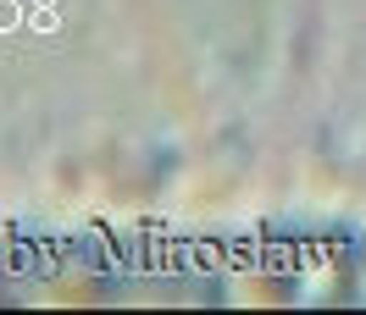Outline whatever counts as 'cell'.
<instances>
[{
    "label": "cell",
    "instance_id": "6da1fadb",
    "mask_svg": "<svg viewBox=\"0 0 366 315\" xmlns=\"http://www.w3.org/2000/svg\"><path fill=\"white\" fill-rule=\"evenodd\" d=\"M28 33H45V39H50V33H56V28H61V6H28Z\"/></svg>",
    "mask_w": 366,
    "mask_h": 315
},
{
    "label": "cell",
    "instance_id": "7a4b0ae2",
    "mask_svg": "<svg viewBox=\"0 0 366 315\" xmlns=\"http://www.w3.org/2000/svg\"><path fill=\"white\" fill-rule=\"evenodd\" d=\"M28 23V0H0V33H17Z\"/></svg>",
    "mask_w": 366,
    "mask_h": 315
},
{
    "label": "cell",
    "instance_id": "3957f363",
    "mask_svg": "<svg viewBox=\"0 0 366 315\" xmlns=\"http://www.w3.org/2000/svg\"><path fill=\"white\" fill-rule=\"evenodd\" d=\"M28 6H61V0H28Z\"/></svg>",
    "mask_w": 366,
    "mask_h": 315
}]
</instances>
